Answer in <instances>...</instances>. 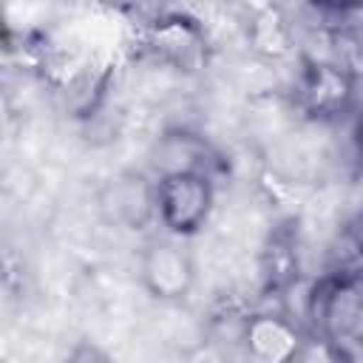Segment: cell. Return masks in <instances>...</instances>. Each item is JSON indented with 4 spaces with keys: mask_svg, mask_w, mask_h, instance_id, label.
Here are the masks:
<instances>
[{
    "mask_svg": "<svg viewBox=\"0 0 363 363\" xmlns=\"http://www.w3.org/2000/svg\"><path fill=\"white\" fill-rule=\"evenodd\" d=\"M210 184L199 173H167L156 187V207L173 233H193L210 213Z\"/></svg>",
    "mask_w": 363,
    "mask_h": 363,
    "instance_id": "1",
    "label": "cell"
},
{
    "mask_svg": "<svg viewBox=\"0 0 363 363\" xmlns=\"http://www.w3.org/2000/svg\"><path fill=\"white\" fill-rule=\"evenodd\" d=\"M145 281L159 298H179L193 281V267L179 247L159 244L145 258Z\"/></svg>",
    "mask_w": 363,
    "mask_h": 363,
    "instance_id": "2",
    "label": "cell"
},
{
    "mask_svg": "<svg viewBox=\"0 0 363 363\" xmlns=\"http://www.w3.org/2000/svg\"><path fill=\"white\" fill-rule=\"evenodd\" d=\"M250 349L261 363H286V357L295 352V335L272 318H261L250 326Z\"/></svg>",
    "mask_w": 363,
    "mask_h": 363,
    "instance_id": "3",
    "label": "cell"
},
{
    "mask_svg": "<svg viewBox=\"0 0 363 363\" xmlns=\"http://www.w3.org/2000/svg\"><path fill=\"white\" fill-rule=\"evenodd\" d=\"M65 363H111V360H108V354H105L102 349L82 343V346H77V349L71 352V357H68Z\"/></svg>",
    "mask_w": 363,
    "mask_h": 363,
    "instance_id": "4",
    "label": "cell"
}]
</instances>
